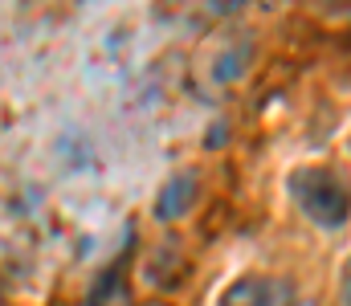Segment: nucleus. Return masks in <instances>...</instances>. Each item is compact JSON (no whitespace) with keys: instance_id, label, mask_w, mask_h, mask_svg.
Masks as SVG:
<instances>
[{"instance_id":"7ed1b4c3","label":"nucleus","mask_w":351,"mask_h":306,"mask_svg":"<svg viewBox=\"0 0 351 306\" xmlns=\"http://www.w3.org/2000/svg\"><path fill=\"white\" fill-rule=\"evenodd\" d=\"M196 201V176L192 172H176L168 176V184L160 188V201H156V216L160 220H180Z\"/></svg>"},{"instance_id":"f03ea898","label":"nucleus","mask_w":351,"mask_h":306,"mask_svg":"<svg viewBox=\"0 0 351 306\" xmlns=\"http://www.w3.org/2000/svg\"><path fill=\"white\" fill-rule=\"evenodd\" d=\"M217 306H294V286L286 278H269V274H250L237 278Z\"/></svg>"},{"instance_id":"20e7f679","label":"nucleus","mask_w":351,"mask_h":306,"mask_svg":"<svg viewBox=\"0 0 351 306\" xmlns=\"http://www.w3.org/2000/svg\"><path fill=\"white\" fill-rule=\"evenodd\" d=\"M348 306H351V270H348Z\"/></svg>"},{"instance_id":"f257e3e1","label":"nucleus","mask_w":351,"mask_h":306,"mask_svg":"<svg viewBox=\"0 0 351 306\" xmlns=\"http://www.w3.org/2000/svg\"><path fill=\"white\" fill-rule=\"evenodd\" d=\"M290 196L298 201V208H302L315 225H323V229H339V225H348V216H351L348 184L339 180V172L319 168V164L298 168V172L290 176Z\"/></svg>"}]
</instances>
